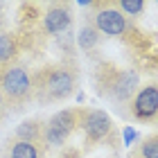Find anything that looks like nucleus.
<instances>
[{
  "label": "nucleus",
  "mask_w": 158,
  "mask_h": 158,
  "mask_svg": "<svg viewBox=\"0 0 158 158\" xmlns=\"http://www.w3.org/2000/svg\"><path fill=\"white\" fill-rule=\"evenodd\" d=\"M77 66L70 61L52 63V66L41 68L39 73L32 75V86H34V99L41 104L50 102H63L75 93L77 88Z\"/></svg>",
  "instance_id": "f257e3e1"
},
{
  "label": "nucleus",
  "mask_w": 158,
  "mask_h": 158,
  "mask_svg": "<svg viewBox=\"0 0 158 158\" xmlns=\"http://www.w3.org/2000/svg\"><path fill=\"white\" fill-rule=\"evenodd\" d=\"M0 95H2L7 109L20 111L34 99V86L30 70L20 63H11L0 70Z\"/></svg>",
  "instance_id": "f03ea898"
},
{
  "label": "nucleus",
  "mask_w": 158,
  "mask_h": 158,
  "mask_svg": "<svg viewBox=\"0 0 158 158\" xmlns=\"http://www.w3.org/2000/svg\"><path fill=\"white\" fill-rule=\"evenodd\" d=\"M90 18L88 23L95 27L99 34L106 36H122L127 32V16L118 9V2H90Z\"/></svg>",
  "instance_id": "7ed1b4c3"
},
{
  "label": "nucleus",
  "mask_w": 158,
  "mask_h": 158,
  "mask_svg": "<svg viewBox=\"0 0 158 158\" xmlns=\"http://www.w3.org/2000/svg\"><path fill=\"white\" fill-rule=\"evenodd\" d=\"M77 127H79L77 109H63L59 113H54L45 122V145H52V147L63 145Z\"/></svg>",
  "instance_id": "20e7f679"
},
{
  "label": "nucleus",
  "mask_w": 158,
  "mask_h": 158,
  "mask_svg": "<svg viewBox=\"0 0 158 158\" xmlns=\"http://www.w3.org/2000/svg\"><path fill=\"white\" fill-rule=\"evenodd\" d=\"M79 127L84 129L86 138L90 142H102L113 133V120L99 109H81L77 106Z\"/></svg>",
  "instance_id": "39448f33"
},
{
  "label": "nucleus",
  "mask_w": 158,
  "mask_h": 158,
  "mask_svg": "<svg viewBox=\"0 0 158 158\" xmlns=\"http://www.w3.org/2000/svg\"><path fill=\"white\" fill-rule=\"evenodd\" d=\"M131 115L140 122H152L158 118V81L145 84L140 90H135L131 97Z\"/></svg>",
  "instance_id": "423d86ee"
},
{
  "label": "nucleus",
  "mask_w": 158,
  "mask_h": 158,
  "mask_svg": "<svg viewBox=\"0 0 158 158\" xmlns=\"http://www.w3.org/2000/svg\"><path fill=\"white\" fill-rule=\"evenodd\" d=\"M135 88H138V75L133 70H115L111 77V81L106 84V88L99 90V95H109L115 102H127L135 95Z\"/></svg>",
  "instance_id": "0eeeda50"
},
{
  "label": "nucleus",
  "mask_w": 158,
  "mask_h": 158,
  "mask_svg": "<svg viewBox=\"0 0 158 158\" xmlns=\"http://www.w3.org/2000/svg\"><path fill=\"white\" fill-rule=\"evenodd\" d=\"M73 25V11L68 5H52L43 14V30L48 34H59Z\"/></svg>",
  "instance_id": "6e6552de"
},
{
  "label": "nucleus",
  "mask_w": 158,
  "mask_h": 158,
  "mask_svg": "<svg viewBox=\"0 0 158 158\" xmlns=\"http://www.w3.org/2000/svg\"><path fill=\"white\" fill-rule=\"evenodd\" d=\"M45 145H34V142L9 138L2 147V158H43L45 156Z\"/></svg>",
  "instance_id": "1a4fd4ad"
},
{
  "label": "nucleus",
  "mask_w": 158,
  "mask_h": 158,
  "mask_svg": "<svg viewBox=\"0 0 158 158\" xmlns=\"http://www.w3.org/2000/svg\"><path fill=\"white\" fill-rule=\"evenodd\" d=\"M14 138L16 140H25V142H34V145H45V122L36 120V118L20 122V124L16 127Z\"/></svg>",
  "instance_id": "9d476101"
},
{
  "label": "nucleus",
  "mask_w": 158,
  "mask_h": 158,
  "mask_svg": "<svg viewBox=\"0 0 158 158\" xmlns=\"http://www.w3.org/2000/svg\"><path fill=\"white\" fill-rule=\"evenodd\" d=\"M18 54V43L11 34L0 32V70H5L7 66H11L14 59Z\"/></svg>",
  "instance_id": "9b49d317"
},
{
  "label": "nucleus",
  "mask_w": 158,
  "mask_h": 158,
  "mask_svg": "<svg viewBox=\"0 0 158 158\" xmlns=\"http://www.w3.org/2000/svg\"><path fill=\"white\" fill-rule=\"evenodd\" d=\"M97 41H99V32L90 23H86L81 30H79V34H77V43H79L81 50H93L97 45Z\"/></svg>",
  "instance_id": "f8f14e48"
},
{
  "label": "nucleus",
  "mask_w": 158,
  "mask_h": 158,
  "mask_svg": "<svg viewBox=\"0 0 158 158\" xmlns=\"http://www.w3.org/2000/svg\"><path fill=\"white\" fill-rule=\"evenodd\" d=\"M138 156L140 158H158V135H147L138 145Z\"/></svg>",
  "instance_id": "ddd939ff"
},
{
  "label": "nucleus",
  "mask_w": 158,
  "mask_h": 158,
  "mask_svg": "<svg viewBox=\"0 0 158 158\" xmlns=\"http://www.w3.org/2000/svg\"><path fill=\"white\" fill-rule=\"evenodd\" d=\"M118 9L124 16H138L145 9V2L142 0H122V2H118Z\"/></svg>",
  "instance_id": "4468645a"
},
{
  "label": "nucleus",
  "mask_w": 158,
  "mask_h": 158,
  "mask_svg": "<svg viewBox=\"0 0 158 158\" xmlns=\"http://www.w3.org/2000/svg\"><path fill=\"white\" fill-rule=\"evenodd\" d=\"M122 135H124V145H133L135 138H138V131H135L133 127H124V131H122Z\"/></svg>",
  "instance_id": "2eb2a0df"
},
{
  "label": "nucleus",
  "mask_w": 158,
  "mask_h": 158,
  "mask_svg": "<svg viewBox=\"0 0 158 158\" xmlns=\"http://www.w3.org/2000/svg\"><path fill=\"white\" fill-rule=\"evenodd\" d=\"M5 113H7V104H5V99H2V95H0V120L5 118Z\"/></svg>",
  "instance_id": "dca6fc26"
},
{
  "label": "nucleus",
  "mask_w": 158,
  "mask_h": 158,
  "mask_svg": "<svg viewBox=\"0 0 158 158\" xmlns=\"http://www.w3.org/2000/svg\"><path fill=\"white\" fill-rule=\"evenodd\" d=\"M131 158H140V156H131Z\"/></svg>",
  "instance_id": "f3484780"
}]
</instances>
